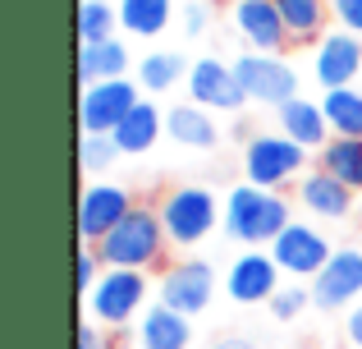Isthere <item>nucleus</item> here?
Here are the masks:
<instances>
[{
  "label": "nucleus",
  "instance_id": "nucleus-1",
  "mask_svg": "<svg viewBox=\"0 0 362 349\" xmlns=\"http://www.w3.org/2000/svg\"><path fill=\"white\" fill-rule=\"evenodd\" d=\"M293 221V207L284 202L275 188H257V184H234L230 193H225V234H230L234 244H252V248H271L275 239L284 234V225Z\"/></svg>",
  "mask_w": 362,
  "mask_h": 349
},
{
  "label": "nucleus",
  "instance_id": "nucleus-2",
  "mask_svg": "<svg viewBox=\"0 0 362 349\" xmlns=\"http://www.w3.org/2000/svg\"><path fill=\"white\" fill-rule=\"evenodd\" d=\"M106 267H124V271H156L170 253L165 225H160L156 202H138L129 216L97 244Z\"/></svg>",
  "mask_w": 362,
  "mask_h": 349
},
{
  "label": "nucleus",
  "instance_id": "nucleus-3",
  "mask_svg": "<svg viewBox=\"0 0 362 349\" xmlns=\"http://www.w3.org/2000/svg\"><path fill=\"white\" fill-rule=\"evenodd\" d=\"M156 212H160V225H165L170 248H193V244H202L225 216L206 184H170L165 193L156 198Z\"/></svg>",
  "mask_w": 362,
  "mask_h": 349
},
{
  "label": "nucleus",
  "instance_id": "nucleus-4",
  "mask_svg": "<svg viewBox=\"0 0 362 349\" xmlns=\"http://www.w3.org/2000/svg\"><path fill=\"white\" fill-rule=\"evenodd\" d=\"M303 171H308V147H298L289 134H252L243 143V179L247 184L280 193Z\"/></svg>",
  "mask_w": 362,
  "mask_h": 349
},
{
  "label": "nucleus",
  "instance_id": "nucleus-5",
  "mask_svg": "<svg viewBox=\"0 0 362 349\" xmlns=\"http://www.w3.org/2000/svg\"><path fill=\"white\" fill-rule=\"evenodd\" d=\"M142 304H147V271H124V267H106L97 290L83 299L88 317L101 322L106 331H119V326L138 322Z\"/></svg>",
  "mask_w": 362,
  "mask_h": 349
},
{
  "label": "nucleus",
  "instance_id": "nucleus-6",
  "mask_svg": "<svg viewBox=\"0 0 362 349\" xmlns=\"http://www.w3.org/2000/svg\"><path fill=\"white\" fill-rule=\"evenodd\" d=\"M211 299H216V271H211V262H202V258L170 262L156 280V304L175 308V313H184V317L206 313Z\"/></svg>",
  "mask_w": 362,
  "mask_h": 349
},
{
  "label": "nucleus",
  "instance_id": "nucleus-7",
  "mask_svg": "<svg viewBox=\"0 0 362 349\" xmlns=\"http://www.w3.org/2000/svg\"><path fill=\"white\" fill-rule=\"evenodd\" d=\"M234 74H239L247 101H257V106H275L280 110L284 101L298 97V69H293L289 60H280V55L243 51L239 60H234Z\"/></svg>",
  "mask_w": 362,
  "mask_h": 349
},
{
  "label": "nucleus",
  "instance_id": "nucleus-8",
  "mask_svg": "<svg viewBox=\"0 0 362 349\" xmlns=\"http://www.w3.org/2000/svg\"><path fill=\"white\" fill-rule=\"evenodd\" d=\"M133 193L124 184H110V179H88L78 193V244H92L97 248L110 230L133 212Z\"/></svg>",
  "mask_w": 362,
  "mask_h": 349
},
{
  "label": "nucleus",
  "instance_id": "nucleus-9",
  "mask_svg": "<svg viewBox=\"0 0 362 349\" xmlns=\"http://www.w3.org/2000/svg\"><path fill=\"white\" fill-rule=\"evenodd\" d=\"M138 83L133 79H106V83H88L78 92V129L83 134H115L133 106H138Z\"/></svg>",
  "mask_w": 362,
  "mask_h": 349
},
{
  "label": "nucleus",
  "instance_id": "nucleus-10",
  "mask_svg": "<svg viewBox=\"0 0 362 349\" xmlns=\"http://www.w3.org/2000/svg\"><path fill=\"white\" fill-rule=\"evenodd\" d=\"M184 83H188V101H197V106H206V110L239 115L247 106V92H243L239 74H234V60H216V55L193 60V69H188Z\"/></svg>",
  "mask_w": 362,
  "mask_h": 349
},
{
  "label": "nucleus",
  "instance_id": "nucleus-11",
  "mask_svg": "<svg viewBox=\"0 0 362 349\" xmlns=\"http://www.w3.org/2000/svg\"><path fill=\"white\" fill-rule=\"evenodd\" d=\"M312 304L321 313H339V308L362 304V253L358 248L330 253V262L312 276Z\"/></svg>",
  "mask_w": 362,
  "mask_h": 349
},
{
  "label": "nucleus",
  "instance_id": "nucleus-12",
  "mask_svg": "<svg viewBox=\"0 0 362 349\" xmlns=\"http://www.w3.org/2000/svg\"><path fill=\"white\" fill-rule=\"evenodd\" d=\"M330 239L317 230V225H308V221H289L284 225V234L271 244V258H275V267L284 271V276H298V280H312L321 267L330 262Z\"/></svg>",
  "mask_w": 362,
  "mask_h": 349
},
{
  "label": "nucleus",
  "instance_id": "nucleus-13",
  "mask_svg": "<svg viewBox=\"0 0 362 349\" xmlns=\"http://www.w3.org/2000/svg\"><path fill=\"white\" fill-rule=\"evenodd\" d=\"M284 271L275 267V258H271V248H247L239 253V258L230 262V271H225V294L234 299V304H271L275 299V290L284 285Z\"/></svg>",
  "mask_w": 362,
  "mask_h": 349
},
{
  "label": "nucleus",
  "instance_id": "nucleus-14",
  "mask_svg": "<svg viewBox=\"0 0 362 349\" xmlns=\"http://www.w3.org/2000/svg\"><path fill=\"white\" fill-rule=\"evenodd\" d=\"M362 69V37L349 33V28H335V33H326L317 42V51H312V74H317V83L326 92L335 88H354Z\"/></svg>",
  "mask_w": 362,
  "mask_h": 349
},
{
  "label": "nucleus",
  "instance_id": "nucleus-15",
  "mask_svg": "<svg viewBox=\"0 0 362 349\" xmlns=\"http://www.w3.org/2000/svg\"><path fill=\"white\" fill-rule=\"evenodd\" d=\"M234 18V33L243 37L247 51H262V55H280L289 46V28H284L275 0H234L230 9Z\"/></svg>",
  "mask_w": 362,
  "mask_h": 349
},
{
  "label": "nucleus",
  "instance_id": "nucleus-16",
  "mask_svg": "<svg viewBox=\"0 0 362 349\" xmlns=\"http://www.w3.org/2000/svg\"><path fill=\"white\" fill-rule=\"evenodd\" d=\"M133 349H193V322L165 304H147L133 322Z\"/></svg>",
  "mask_w": 362,
  "mask_h": 349
},
{
  "label": "nucleus",
  "instance_id": "nucleus-17",
  "mask_svg": "<svg viewBox=\"0 0 362 349\" xmlns=\"http://www.w3.org/2000/svg\"><path fill=\"white\" fill-rule=\"evenodd\" d=\"M298 207L317 221H344L354 212V188L339 184L330 171H308L298 179Z\"/></svg>",
  "mask_w": 362,
  "mask_h": 349
},
{
  "label": "nucleus",
  "instance_id": "nucleus-18",
  "mask_svg": "<svg viewBox=\"0 0 362 349\" xmlns=\"http://www.w3.org/2000/svg\"><path fill=\"white\" fill-rule=\"evenodd\" d=\"M165 134L179 147H193V152H211L221 143V129H216V110L197 106V101H179L165 110Z\"/></svg>",
  "mask_w": 362,
  "mask_h": 349
},
{
  "label": "nucleus",
  "instance_id": "nucleus-19",
  "mask_svg": "<svg viewBox=\"0 0 362 349\" xmlns=\"http://www.w3.org/2000/svg\"><path fill=\"white\" fill-rule=\"evenodd\" d=\"M160 134H165V110H160L151 97H142L138 106L124 115V125H119L110 138L119 143V152H124V156H147L151 147L160 143Z\"/></svg>",
  "mask_w": 362,
  "mask_h": 349
},
{
  "label": "nucleus",
  "instance_id": "nucleus-20",
  "mask_svg": "<svg viewBox=\"0 0 362 349\" xmlns=\"http://www.w3.org/2000/svg\"><path fill=\"white\" fill-rule=\"evenodd\" d=\"M280 134H289L298 147H326L330 143V120H326V110H321V101H308V97H293V101H284L280 110Z\"/></svg>",
  "mask_w": 362,
  "mask_h": 349
},
{
  "label": "nucleus",
  "instance_id": "nucleus-21",
  "mask_svg": "<svg viewBox=\"0 0 362 349\" xmlns=\"http://www.w3.org/2000/svg\"><path fill=\"white\" fill-rule=\"evenodd\" d=\"M133 69V55L119 37L110 42H92V46H78V83H106V79H129Z\"/></svg>",
  "mask_w": 362,
  "mask_h": 349
},
{
  "label": "nucleus",
  "instance_id": "nucleus-22",
  "mask_svg": "<svg viewBox=\"0 0 362 349\" xmlns=\"http://www.w3.org/2000/svg\"><path fill=\"white\" fill-rule=\"evenodd\" d=\"M175 18V0H119V28L129 37H160Z\"/></svg>",
  "mask_w": 362,
  "mask_h": 349
},
{
  "label": "nucleus",
  "instance_id": "nucleus-23",
  "mask_svg": "<svg viewBox=\"0 0 362 349\" xmlns=\"http://www.w3.org/2000/svg\"><path fill=\"white\" fill-rule=\"evenodd\" d=\"M275 9L289 28V42H321L326 37V18H330L326 0H275Z\"/></svg>",
  "mask_w": 362,
  "mask_h": 349
},
{
  "label": "nucleus",
  "instance_id": "nucleus-24",
  "mask_svg": "<svg viewBox=\"0 0 362 349\" xmlns=\"http://www.w3.org/2000/svg\"><path fill=\"white\" fill-rule=\"evenodd\" d=\"M188 69H193V64L179 51H147L138 60V88L142 92H170L179 79H188Z\"/></svg>",
  "mask_w": 362,
  "mask_h": 349
},
{
  "label": "nucleus",
  "instance_id": "nucleus-25",
  "mask_svg": "<svg viewBox=\"0 0 362 349\" xmlns=\"http://www.w3.org/2000/svg\"><path fill=\"white\" fill-rule=\"evenodd\" d=\"M321 110H326L335 138H362V92L358 88L326 92V97H321Z\"/></svg>",
  "mask_w": 362,
  "mask_h": 349
},
{
  "label": "nucleus",
  "instance_id": "nucleus-26",
  "mask_svg": "<svg viewBox=\"0 0 362 349\" xmlns=\"http://www.w3.org/2000/svg\"><path fill=\"white\" fill-rule=\"evenodd\" d=\"M321 171H330L339 184H349L358 193L362 188V138H330L321 147Z\"/></svg>",
  "mask_w": 362,
  "mask_h": 349
},
{
  "label": "nucleus",
  "instance_id": "nucleus-27",
  "mask_svg": "<svg viewBox=\"0 0 362 349\" xmlns=\"http://www.w3.org/2000/svg\"><path fill=\"white\" fill-rule=\"evenodd\" d=\"M119 28V5L110 0H78V46L110 42Z\"/></svg>",
  "mask_w": 362,
  "mask_h": 349
},
{
  "label": "nucleus",
  "instance_id": "nucleus-28",
  "mask_svg": "<svg viewBox=\"0 0 362 349\" xmlns=\"http://www.w3.org/2000/svg\"><path fill=\"white\" fill-rule=\"evenodd\" d=\"M119 143L110 134H83L78 138V166H83V175H97V171H110V166L119 161Z\"/></svg>",
  "mask_w": 362,
  "mask_h": 349
},
{
  "label": "nucleus",
  "instance_id": "nucleus-29",
  "mask_svg": "<svg viewBox=\"0 0 362 349\" xmlns=\"http://www.w3.org/2000/svg\"><path fill=\"white\" fill-rule=\"evenodd\" d=\"M101 276H106V262H101V253L92 248V244H78V253H74V290L88 299L92 290H97Z\"/></svg>",
  "mask_w": 362,
  "mask_h": 349
},
{
  "label": "nucleus",
  "instance_id": "nucleus-30",
  "mask_svg": "<svg viewBox=\"0 0 362 349\" xmlns=\"http://www.w3.org/2000/svg\"><path fill=\"white\" fill-rule=\"evenodd\" d=\"M312 304V285H298V280H284L280 290H275L271 299V313L280 317V322H293V317H303V308Z\"/></svg>",
  "mask_w": 362,
  "mask_h": 349
},
{
  "label": "nucleus",
  "instance_id": "nucleus-31",
  "mask_svg": "<svg viewBox=\"0 0 362 349\" xmlns=\"http://www.w3.org/2000/svg\"><path fill=\"white\" fill-rule=\"evenodd\" d=\"M74 349H119V345H115V331H106L101 322L83 317V322H78V345H74Z\"/></svg>",
  "mask_w": 362,
  "mask_h": 349
},
{
  "label": "nucleus",
  "instance_id": "nucleus-32",
  "mask_svg": "<svg viewBox=\"0 0 362 349\" xmlns=\"http://www.w3.org/2000/svg\"><path fill=\"white\" fill-rule=\"evenodd\" d=\"M330 14H335L349 33L362 37V0H330Z\"/></svg>",
  "mask_w": 362,
  "mask_h": 349
},
{
  "label": "nucleus",
  "instance_id": "nucleus-33",
  "mask_svg": "<svg viewBox=\"0 0 362 349\" xmlns=\"http://www.w3.org/2000/svg\"><path fill=\"white\" fill-rule=\"evenodd\" d=\"M206 18H211V9L188 0V5H184V33H188V37H202V33H206Z\"/></svg>",
  "mask_w": 362,
  "mask_h": 349
},
{
  "label": "nucleus",
  "instance_id": "nucleus-34",
  "mask_svg": "<svg viewBox=\"0 0 362 349\" xmlns=\"http://www.w3.org/2000/svg\"><path fill=\"white\" fill-rule=\"evenodd\" d=\"M344 336H349V345H354V349H362V304H354L344 313Z\"/></svg>",
  "mask_w": 362,
  "mask_h": 349
},
{
  "label": "nucleus",
  "instance_id": "nucleus-35",
  "mask_svg": "<svg viewBox=\"0 0 362 349\" xmlns=\"http://www.w3.org/2000/svg\"><path fill=\"white\" fill-rule=\"evenodd\" d=\"M206 349H257L247 336H225V341H216V345H206Z\"/></svg>",
  "mask_w": 362,
  "mask_h": 349
},
{
  "label": "nucleus",
  "instance_id": "nucleus-36",
  "mask_svg": "<svg viewBox=\"0 0 362 349\" xmlns=\"http://www.w3.org/2000/svg\"><path fill=\"white\" fill-rule=\"evenodd\" d=\"M119 349H129V345H119Z\"/></svg>",
  "mask_w": 362,
  "mask_h": 349
}]
</instances>
